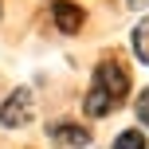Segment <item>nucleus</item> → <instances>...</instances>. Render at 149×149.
Returning a JSON list of instances; mask_svg holds the SVG:
<instances>
[{"label":"nucleus","instance_id":"nucleus-1","mask_svg":"<svg viewBox=\"0 0 149 149\" xmlns=\"http://www.w3.org/2000/svg\"><path fill=\"white\" fill-rule=\"evenodd\" d=\"M94 86H98V90H106V94H110L114 102L122 106V98L130 94V71L122 67L118 55H110V59H102V63L94 67Z\"/></svg>","mask_w":149,"mask_h":149},{"label":"nucleus","instance_id":"nucleus-2","mask_svg":"<svg viewBox=\"0 0 149 149\" xmlns=\"http://www.w3.org/2000/svg\"><path fill=\"white\" fill-rule=\"evenodd\" d=\"M31 118H36V98H31V90L28 86L12 90V94L4 98V106H0V126L20 130V126H28Z\"/></svg>","mask_w":149,"mask_h":149},{"label":"nucleus","instance_id":"nucleus-3","mask_svg":"<svg viewBox=\"0 0 149 149\" xmlns=\"http://www.w3.org/2000/svg\"><path fill=\"white\" fill-rule=\"evenodd\" d=\"M51 20H55V28H59L63 36H74V31L82 28V20H86V12H82L74 0H55L51 4Z\"/></svg>","mask_w":149,"mask_h":149},{"label":"nucleus","instance_id":"nucleus-4","mask_svg":"<svg viewBox=\"0 0 149 149\" xmlns=\"http://www.w3.org/2000/svg\"><path fill=\"white\" fill-rule=\"evenodd\" d=\"M47 134H51L55 145H67V149H86V145H90V130L74 126V122H55Z\"/></svg>","mask_w":149,"mask_h":149},{"label":"nucleus","instance_id":"nucleus-5","mask_svg":"<svg viewBox=\"0 0 149 149\" xmlns=\"http://www.w3.org/2000/svg\"><path fill=\"white\" fill-rule=\"evenodd\" d=\"M82 106H86L90 118H106L110 110H118V102H114L106 90H98V86H90V94H86V102H82Z\"/></svg>","mask_w":149,"mask_h":149},{"label":"nucleus","instance_id":"nucleus-6","mask_svg":"<svg viewBox=\"0 0 149 149\" xmlns=\"http://www.w3.org/2000/svg\"><path fill=\"white\" fill-rule=\"evenodd\" d=\"M130 43H134V55L149 67V16H141V20L134 24V31H130Z\"/></svg>","mask_w":149,"mask_h":149},{"label":"nucleus","instance_id":"nucleus-7","mask_svg":"<svg viewBox=\"0 0 149 149\" xmlns=\"http://www.w3.org/2000/svg\"><path fill=\"white\" fill-rule=\"evenodd\" d=\"M114 149H149V137L141 130H122V134L114 137Z\"/></svg>","mask_w":149,"mask_h":149},{"label":"nucleus","instance_id":"nucleus-8","mask_svg":"<svg viewBox=\"0 0 149 149\" xmlns=\"http://www.w3.org/2000/svg\"><path fill=\"white\" fill-rule=\"evenodd\" d=\"M134 110H137V122L149 130V86L141 90V98H137V106H134Z\"/></svg>","mask_w":149,"mask_h":149},{"label":"nucleus","instance_id":"nucleus-9","mask_svg":"<svg viewBox=\"0 0 149 149\" xmlns=\"http://www.w3.org/2000/svg\"><path fill=\"white\" fill-rule=\"evenodd\" d=\"M130 4H134V8H145V4H149V0H130Z\"/></svg>","mask_w":149,"mask_h":149}]
</instances>
